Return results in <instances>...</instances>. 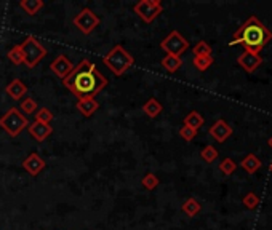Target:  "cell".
I'll return each mask as SVG.
<instances>
[{
  "instance_id": "6da1fadb",
  "label": "cell",
  "mask_w": 272,
  "mask_h": 230,
  "mask_svg": "<svg viewBox=\"0 0 272 230\" xmlns=\"http://www.w3.org/2000/svg\"><path fill=\"white\" fill-rule=\"evenodd\" d=\"M63 85L71 90L72 95L79 99L95 98L101 90L107 87V79L99 73L96 66L88 59H82L79 66H74V70L63 80Z\"/></svg>"
},
{
  "instance_id": "7a4b0ae2",
  "label": "cell",
  "mask_w": 272,
  "mask_h": 230,
  "mask_svg": "<svg viewBox=\"0 0 272 230\" xmlns=\"http://www.w3.org/2000/svg\"><path fill=\"white\" fill-rule=\"evenodd\" d=\"M272 39V32L262 24L256 16H250L239 29L234 32L229 45H243L245 51L258 53L266 47Z\"/></svg>"
},
{
  "instance_id": "3957f363",
  "label": "cell",
  "mask_w": 272,
  "mask_h": 230,
  "mask_svg": "<svg viewBox=\"0 0 272 230\" xmlns=\"http://www.w3.org/2000/svg\"><path fill=\"white\" fill-rule=\"evenodd\" d=\"M102 62L111 69L112 73H116L117 77H122L135 64V59L122 45H116V47L102 58Z\"/></svg>"
},
{
  "instance_id": "277c9868",
  "label": "cell",
  "mask_w": 272,
  "mask_h": 230,
  "mask_svg": "<svg viewBox=\"0 0 272 230\" xmlns=\"http://www.w3.org/2000/svg\"><path fill=\"white\" fill-rule=\"evenodd\" d=\"M27 126H29V120H27L26 115L21 114V110L18 107L8 109L7 112L0 117V128H4V130L13 137L20 136Z\"/></svg>"
},
{
  "instance_id": "5b68a950",
  "label": "cell",
  "mask_w": 272,
  "mask_h": 230,
  "mask_svg": "<svg viewBox=\"0 0 272 230\" xmlns=\"http://www.w3.org/2000/svg\"><path fill=\"white\" fill-rule=\"evenodd\" d=\"M20 47H21V51H23L24 64L29 69H34L37 64H39L46 56V54H48L46 48L35 39L34 35H27Z\"/></svg>"
},
{
  "instance_id": "8992f818",
  "label": "cell",
  "mask_w": 272,
  "mask_h": 230,
  "mask_svg": "<svg viewBox=\"0 0 272 230\" xmlns=\"http://www.w3.org/2000/svg\"><path fill=\"white\" fill-rule=\"evenodd\" d=\"M160 48L167 54H172V56L181 58V54L184 51H187V48H189V42H187V39H184V37L178 31H172L160 42Z\"/></svg>"
},
{
  "instance_id": "52a82bcc",
  "label": "cell",
  "mask_w": 272,
  "mask_h": 230,
  "mask_svg": "<svg viewBox=\"0 0 272 230\" xmlns=\"http://www.w3.org/2000/svg\"><path fill=\"white\" fill-rule=\"evenodd\" d=\"M133 10L144 23H152L162 13L164 7L160 0H139L135 4Z\"/></svg>"
},
{
  "instance_id": "ba28073f",
  "label": "cell",
  "mask_w": 272,
  "mask_h": 230,
  "mask_svg": "<svg viewBox=\"0 0 272 230\" xmlns=\"http://www.w3.org/2000/svg\"><path fill=\"white\" fill-rule=\"evenodd\" d=\"M74 26H76L82 34L88 35L99 26V18L95 12H91L90 8H83V10L74 18Z\"/></svg>"
},
{
  "instance_id": "9c48e42d",
  "label": "cell",
  "mask_w": 272,
  "mask_h": 230,
  "mask_svg": "<svg viewBox=\"0 0 272 230\" xmlns=\"http://www.w3.org/2000/svg\"><path fill=\"white\" fill-rule=\"evenodd\" d=\"M50 69L56 77L64 80L74 70V64L66 54H60V56H56V59L50 64Z\"/></svg>"
},
{
  "instance_id": "30bf717a",
  "label": "cell",
  "mask_w": 272,
  "mask_h": 230,
  "mask_svg": "<svg viewBox=\"0 0 272 230\" xmlns=\"http://www.w3.org/2000/svg\"><path fill=\"white\" fill-rule=\"evenodd\" d=\"M208 133H210V136L216 142H224V141H228L229 137L232 136V128H231V125L226 120L220 118V120H216L211 125Z\"/></svg>"
},
{
  "instance_id": "8fae6325",
  "label": "cell",
  "mask_w": 272,
  "mask_h": 230,
  "mask_svg": "<svg viewBox=\"0 0 272 230\" xmlns=\"http://www.w3.org/2000/svg\"><path fill=\"white\" fill-rule=\"evenodd\" d=\"M237 64L242 67V69H245L248 73L251 72H255L261 64H262V58L259 56L258 53H251V51H243L240 56L237 58Z\"/></svg>"
},
{
  "instance_id": "7c38bea8",
  "label": "cell",
  "mask_w": 272,
  "mask_h": 230,
  "mask_svg": "<svg viewBox=\"0 0 272 230\" xmlns=\"http://www.w3.org/2000/svg\"><path fill=\"white\" fill-rule=\"evenodd\" d=\"M46 167L45 160L40 157L39 154L32 152L29 157H27L24 162H23V168L31 174V176H37V174H40Z\"/></svg>"
},
{
  "instance_id": "4fadbf2b",
  "label": "cell",
  "mask_w": 272,
  "mask_h": 230,
  "mask_svg": "<svg viewBox=\"0 0 272 230\" xmlns=\"http://www.w3.org/2000/svg\"><path fill=\"white\" fill-rule=\"evenodd\" d=\"M27 131L31 133V136L35 141L42 142L53 133V128H51V125H46V123L32 122V123H29V126H27Z\"/></svg>"
},
{
  "instance_id": "5bb4252c",
  "label": "cell",
  "mask_w": 272,
  "mask_h": 230,
  "mask_svg": "<svg viewBox=\"0 0 272 230\" xmlns=\"http://www.w3.org/2000/svg\"><path fill=\"white\" fill-rule=\"evenodd\" d=\"M99 109V103L95 98H82L77 101V110L83 117H91Z\"/></svg>"
},
{
  "instance_id": "9a60e30c",
  "label": "cell",
  "mask_w": 272,
  "mask_h": 230,
  "mask_svg": "<svg viewBox=\"0 0 272 230\" xmlns=\"http://www.w3.org/2000/svg\"><path fill=\"white\" fill-rule=\"evenodd\" d=\"M7 93H8V96L10 98H13V99H16V101H20L26 93H27V88H26V85L23 84V82L20 80V79H15L13 82H10V84L7 85Z\"/></svg>"
},
{
  "instance_id": "2e32d148",
  "label": "cell",
  "mask_w": 272,
  "mask_h": 230,
  "mask_svg": "<svg viewBox=\"0 0 272 230\" xmlns=\"http://www.w3.org/2000/svg\"><path fill=\"white\" fill-rule=\"evenodd\" d=\"M143 110H144V114H146L149 118H155L157 115L162 114L164 106H162V103H160L158 99L151 98V99L146 101V104L143 106Z\"/></svg>"
},
{
  "instance_id": "e0dca14e",
  "label": "cell",
  "mask_w": 272,
  "mask_h": 230,
  "mask_svg": "<svg viewBox=\"0 0 272 230\" xmlns=\"http://www.w3.org/2000/svg\"><path fill=\"white\" fill-rule=\"evenodd\" d=\"M240 167L248 174H255L261 168V160L256 157L255 154H248L247 157H243V160L240 162Z\"/></svg>"
},
{
  "instance_id": "ac0fdd59",
  "label": "cell",
  "mask_w": 272,
  "mask_h": 230,
  "mask_svg": "<svg viewBox=\"0 0 272 230\" xmlns=\"http://www.w3.org/2000/svg\"><path fill=\"white\" fill-rule=\"evenodd\" d=\"M203 123H205L203 117L197 110H192V112H189L184 117V126H189L192 130H199V128L203 126Z\"/></svg>"
},
{
  "instance_id": "d6986e66",
  "label": "cell",
  "mask_w": 272,
  "mask_h": 230,
  "mask_svg": "<svg viewBox=\"0 0 272 230\" xmlns=\"http://www.w3.org/2000/svg\"><path fill=\"white\" fill-rule=\"evenodd\" d=\"M43 5H45L43 0H21V2H20V7L23 8V10L27 15H31V16L39 13L43 8Z\"/></svg>"
},
{
  "instance_id": "ffe728a7",
  "label": "cell",
  "mask_w": 272,
  "mask_h": 230,
  "mask_svg": "<svg viewBox=\"0 0 272 230\" xmlns=\"http://www.w3.org/2000/svg\"><path fill=\"white\" fill-rule=\"evenodd\" d=\"M181 209H183V213H186L189 217H194V216H197L200 213V209H202V205L197 201L195 198H187L184 203H183V206H181Z\"/></svg>"
},
{
  "instance_id": "44dd1931",
  "label": "cell",
  "mask_w": 272,
  "mask_h": 230,
  "mask_svg": "<svg viewBox=\"0 0 272 230\" xmlns=\"http://www.w3.org/2000/svg\"><path fill=\"white\" fill-rule=\"evenodd\" d=\"M183 66V59L178 56H172V54H167V56L162 59V67L168 72H176Z\"/></svg>"
},
{
  "instance_id": "7402d4cb",
  "label": "cell",
  "mask_w": 272,
  "mask_h": 230,
  "mask_svg": "<svg viewBox=\"0 0 272 230\" xmlns=\"http://www.w3.org/2000/svg\"><path fill=\"white\" fill-rule=\"evenodd\" d=\"M192 64L195 66L197 70L205 72L213 64V56H194L192 58Z\"/></svg>"
},
{
  "instance_id": "603a6c76",
  "label": "cell",
  "mask_w": 272,
  "mask_h": 230,
  "mask_svg": "<svg viewBox=\"0 0 272 230\" xmlns=\"http://www.w3.org/2000/svg\"><path fill=\"white\" fill-rule=\"evenodd\" d=\"M20 110L23 115H31L34 112H37V103L34 98H26L20 103Z\"/></svg>"
},
{
  "instance_id": "cb8c5ba5",
  "label": "cell",
  "mask_w": 272,
  "mask_h": 230,
  "mask_svg": "<svg viewBox=\"0 0 272 230\" xmlns=\"http://www.w3.org/2000/svg\"><path fill=\"white\" fill-rule=\"evenodd\" d=\"M7 58L10 59L15 66H20V64H24V58H23V51L20 45H15V47L7 53Z\"/></svg>"
},
{
  "instance_id": "d4e9b609",
  "label": "cell",
  "mask_w": 272,
  "mask_h": 230,
  "mask_svg": "<svg viewBox=\"0 0 272 230\" xmlns=\"http://www.w3.org/2000/svg\"><path fill=\"white\" fill-rule=\"evenodd\" d=\"M218 150H216V147H213V145H205L203 147V150L200 152V157L203 162H207V163H213L214 160L218 159Z\"/></svg>"
},
{
  "instance_id": "484cf974",
  "label": "cell",
  "mask_w": 272,
  "mask_h": 230,
  "mask_svg": "<svg viewBox=\"0 0 272 230\" xmlns=\"http://www.w3.org/2000/svg\"><path fill=\"white\" fill-rule=\"evenodd\" d=\"M211 51H213L211 47H210L207 42H203V40L197 42L195 47H194V50H192L194 56H211Z\"/></svg>"
},
{
  "instance_id": "4316f807",
  "label": "cell",
  "mask_w": 272,
  "mask_h": 230,
  "mask_svg": "<svg viewBox=\"0 0 272 230\" xmlns=\"http://www.w3.org/2000/svg\"><path fill=\"white\" fill-rule=\"evenodd\" d=\"M53 120V114L50 112V109L46 107H40L39 110L35 112V122H40V123H46L50 125V122Z\"/></svg>"
},
{
  "instance_id": "83f0119b",
  "label": "cell",
  "mask_w": 272,
  "mask_h": 230,
  "mask_svg": "<svg viewBox=\"0 0 272 230\" xmlns=\"http://www.w3.org/2000/svg\"><path fill=\"white\" fill-rule=\"evenodd\" d=\"M242 203L245 205L248 209H255V208H258V205H259V197L255 194V192H248V194L243 195Z\"/></svg>"
},
{
  "instance_id": "f1b7e54d",
  "label": "cell",
  "mask_w": 272,
  "mask_h": 230,
  "mask_svg": "<svg viewBox=\"0 0 272 230\" xmlns=\"http://www.w3.org/2000/svg\"><path fill=\"white\" fill-rule=\"evenodd\" d=\"M158 182H160V181H158V178L155 176L154 173H147L146 176L141 179L143 187H144V189H147V190H154V189L158 186Z\"/></svg>"
},
{
  "instance_id": "f546056e",
  "label": "cell",
  "mask_w": 272,
  "mask_h": 230,
  "mask_svg": "<svg viewBox=\"0 0 272 230\" xmlns=\"http://www.w3.org/2000/svg\"><path fill=\"white\" fill-rule=\"evenodd\" d=\"M237 170V165L232 159H224L221 163H220V171L223 174H226V176H231V174Z\"/></svg>"
},
{
  "instance_id": "4dcf8cb0",
  "label": "cell",
  "mask_w": 272,
  "mask_h": 230,
  "mask_svg": "<svg viewBox=\"0 0 272 230\" xmlns=\"http://www.w3.org/2000/svg\"><path fill=\"white\" fill-rule=\"evenodd\" d=\"M180 136L183 137L184 141L191 142V141H194V137L197 136V130H192V128L183 125V126L180 128Z\"/></svg>"
},
{
  "instance_id": "1f68e13d",
  "label": "cell",
  "mask_w": 272,
  "mask_h": 230,
  "mask_svg": "<svg viewBox=\"0 0 272 230\" xmlns=\"http://www.w3.org/2000/svg\"><path fill=\"white\" fill-rule=\"evenodd\" d=\"M267 142H269V147H270V149H272V136L269 137V141H267Z\"/></svg>"
},
{
  "instance_id": "d6a6232c",
  "label": "cell",
  "mask_w": 272,
  "mask_h": 230,
  "mask_svg": "<svg viewBox=\"0 0 272 230\" xmlns=\"http://www.w3.org/2000/svg\"><path fill=\"white\" fill-rule=\"evenodd\" d=\"M269 171L272 173V162H270V165H269Z\"/></svg>"
}]
</instances>
